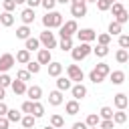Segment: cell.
<instances>
[{"label": "cell", "mask_w": 129, "mask_h": 129, "mask_svg": "<svg viewBox=\"0 0 129 129\" xmlns=\"http://www.w3.org/2000/svg\"><path fill=\"white\" fill-rule=\"evenodd\" d=\"M91 52H93L91 42H79L77 46H73L71 56H73V60H75V62H81V60H85V58H87Z\"/></svg>", "instance_id": "6da1fadb"}, {"label": "cell", "mask_w": 129, "mask_h": 129, "mask_svg": "<svg viewBox=\"0 0 129 129\" xmlns=\"http://www.w3.org/2000/svg\"><path fill=\"white\" fill-rule=\"evenodd\" d=\"M42 26L44 28H60L62 26V14L60 12H56V10H50V12H46L44 16H42Z\"/></svg>", "instance_id": "7a4b0ae2"}, {"label": "cell", "mask_w": 129, "mask_h": 129, "mask_svg": "<svg viewBox=\"0 0 129 129\" xmlns=\"http://www.w3.org/2000/svg\"><path fill=\"white\" fill-rule=\"evenodd\" d=\"M38 40H40V46H42V48H48V50H50V48H56V44H58V42H56L54 32H50L48 28H46L44 32H40Z\"/></svg>", "instance_id": "3957f363"}, {"label": "cell", "mask_w": 129, "mask_h": 129, "mask_svg": "<svg viewBox=\"0 0 129 129\" xmlns=\"http://www.w3.org/2000/svg\"><path fill=\"white\" fill-rule=\"evenodd\" d=\"M71 14L77 18L87 16V0H71Z\"/></svg>", "instance_id": "277c9868"}, {"label": "cell", "mask_w": 129, "mask_h": 129, "mask_svg": "<svg viewBox=\"0 0 129 129\" xmlns=\"http://www.w3.org/2000/svg\"><path fill=\"white\" fill-rule=\"evenodd\" d=\"M77 30H79V24H77V20L73 18V20L62 22V26L58 28V34H60V38H62V36H73V34H77Z\"/></svg>", "instance_id": "5b68a950"}, {"label": "cell", "mask_w": 129, "mask_h": 129, "mask_svg": "<svg viewBox=\"0 0 129 129\" xmlns=\"http://www.w3.org/2000/svg\"><path fill=\"white\" fill-rule=\"evenodd\" d=\"M67 77H69L73 83H83L85 73H83V69H81L79 64H69V67H67Z\"/></svg>", "instance_id": "8992f818"}, {"label": "cell", "mask_w": 129, "mask_h": 129, "mask_svg": "<svg viewBox=\"0 0 129 129\" xmlns=\"http://www.w3.org/2000/svg\"><path fill=\"white\" fill-rule=\"evenodd\" d=\"M16 64V58H14V54H10V52H4V54H0V73H8L12 67Z\"/></svg>", "instance_id": "52a82bcc"}, {"label": "cell", "mask_w": 129, "mask_h": 129, "mask_svg": "<svg viewBox=\"0 0 129 129\" xmlns=\"http://www.w3.org/2000/svg\"><path fill=\"white\" fill-rule=\"evenodd\" d=\"M77 38H79V42H93V40H97V32L93 28H81V30H77Z\"/></svg>", "instance_id": "ba28073f"}, {"label": "cell", "mask_w": 129, "mask_h": 129, "mask_svg": "<svg viewBox=\"0 0 129 129\" xmlns=\"http://www.w3.org/2000/svg\"><path fill=\"white\" fill-rule=\"evenodd\" d=\"M71 95H73V99L83 101V99L87 97V87H85L83 83H75V85L71 87Z\"/></svg>", "instance_id": "9c48e42d"}, {"label": "cell", "mask_w": 129, "mask_h": 129, "mask_svg": "<svg viewBox=\"0 0 129 129\" xmlns=\"http://www.w3.org/2000/svg\"><path fill=\"white\" fill-rule=\"evenodd\" d=\"M48 103H50L52 107H58V105H62V103H64V97H62V91H58V89H54V91H50V93H48Z\"/></svg>", "instance_id": "30bf717a"}, {"label": "cell", "mask_w": 129, "mask_h": 129, "mask_svg": "<svg viewBox=\"0 0 129 129\" xmlns=\"http://www.w3.org/2000/svg\"><path fill=\"white\" fill-rule=\"evenodd\" d=\"M113 105H115V109H127L129 97L125 93H117V95H113Z\"/></svg>", "instance_id": "8fae6325"}, {"label": "cell", "mask_w": 129, "mask_h": 129, "mask_svg": "<svg viewBox=\"0 0 129 129\" xmlns=\"http://www.w3.org/2000/svg\"><path fill=\"white\" fill-rule=\"evenodd\" d=\"M34 18H36L34 8H28V6H26V8L20 12V20H22V24H28V26H30V24L34 22Z\"/></svg>", "instance_id": "7c38bea8"}, {"label": "cell", "mask_w": 129, "mask_h": 129, "mask_svg": "<svg viewBox=\"0 0 129 129\" xmlns=\"http://www.w3.org/2000/svg\"><path fill=\"white\" fill-rule=\"evenodd\" d=\"M36 52H38V54H36V60H38L40 64H48V62L52 60V54H50L48 48H38Z\"/></svg>", "instance_id": "4fadbf2b"}, {"label": "cell", "mask_w": 129, "mask_h": 129, "mask_svg": "<svg viewBox=\"0 0 129 129\" xmlns=\"http://www.w3.org/2000/svg\"><path fill=\"white\" fill-rule=\"evenodd\" d=\"M46 67H48V77H54V79L60 77V73H62V64H60L58 60H50Z\"/></svg>", "instance_id": "5bb4252c"}, {"label": "cell", "mask_w": 129, "mask_h": 129, "mask_svg": "<svg viewBox=\"0 0 129 129\" xmlns=\"http://www.w3.org/2000/svg\"><path fill=\"white\" fill-rule=\"evenodd\" d=\"M26 95H28L30 101H40V97H42V89H40L38 85H30V87L26 89Z\"/></svg>", "instance_id": "9a60e30c"}, {"label": "cell", "mask_w": 129, "mask_h": 129, "mask_svg": "<svg viewBox=\"0 0 129 129\" xmlns=\"http://www.w3.org/2000/svg\"><path fill=\"white\" fill-rule=\"evenodd\" d=\"M71 87H73V81L69 79V77H56V89L58 91H71Z\"/></svg>", "instance_id": "2e32d148"}, {"label": "cell", "mask_w": 129, "mask_h": 129, "mask_svg": "<svg viewBox=\"0 0 129 129\" xmlns=\"http://www.w3.org/2000/svg\"><path fill=\"white\" fill-rule=\"evenodd\" d=\"M64 111H67V115H77V113L81 111V105H79V101H77V99H71V101H67V103H64Z\"/></svg>", "instance_id": "e0dca14e"}, {"label": "cell", "mask_w": 129, "mask_h": 129, "mask_svg": "<svg viewBox=\"0 0 129 129\" xmlns=\"http://www.w3.org/2000/svg\"><path fill=\"white\" fill-rule=\"evenodd\" d=\"M28 36H32V30H30V26H28V24H22V26H18V28H16V38L26 40Z\"/></svg>", "instance_id": "ac0fdd59"}, {"label": "cell", "mask_w": 129, "mask_h": 129, "mask_svg": "<svg viewBox=\"0 0 129 129\" xmlns=\"http://www.w3.org/2000/svg\"><path fill=\"white\" fill-rule=\"evenodd\" d=\"M24 48H26V50H30V52H34V50H38V48H40V40H38V38H34V36H28V38L24 40Z\"/></svg>", "instance_id": "d6986e66"}, {"label": "cell", "mask_w": 129, "mask_h": 129, "mask_svg": "<svg viewBox=\"0 0 129 129\" xmlns=\"http://www.w3.org/2000/svg\"><path fill=\"white\" fill-rule=\"evenodd\" d=\"M73 36H62L60 38V42H58V48L62 50V52H71L73 50Z\"/></svg>", "instance_id": "ffe728a7"}, {"label": "cell", "mask_w": 129, "mask_h": 129, "mask_svg": "<svg viewBox=\"0 0 129 129\" xmlns=\"http://www.w3.org/2000/svg\"><path fill=\"white\" fill-rule=\"evenodd\" d=\"M109 79H111L113 85H123L125 83V73L123 71H111L109 73Z\"/></svg>", "instance_id": "44dd1931"}, {"label": "cell", "mask_w": 129, "mask_h": 129, "mask_svg": "<svg viewBox=\"0 0 129 129\" xmlns=\"http://www.w3.org/2000/svg\"><path fill=\"white\" fill-rule=\"evenodd\" d=\"M10 87H12L14 95H26V89H28V87H26V83H24V81H18V79H16V81H12V85H10Z\"/></svg>", "instance_id": "7402d4cb"}, {"label": "cell", "mask_w": 129, "mask_h": 129, "mask_svg": "<svg viewBox=\"0 0 129 129\" xmlns=\"http://www.w3.org/2000/svg\"><path fill=\"white\" fill-rule=\"evenodd\" d=\"M14 20H16V18H14L12 12H6V10H4V12L0 14V24H2V26H12Z\"/></svg>", "instance_id": "603a6c76"}, {"label": "cell", "mask_w": 129, "mask_h": 129, "mask_svg": "<svg viewBox=\"0 0 129 129\" xmlns=\"http://www.w3.org/2000/svg\"><path fill=\"white\" fill-rule=\"evenodd\" d=\"M16 62H20V64H26L28 60H30V50H26V48H20L18 52H16Z\"/></svg>", "instance_id": "cb8c5ba5"}, {"label": "cell", "mask_w": 129, "mask_h": 129, "mask_svg": "<svg viewBox=\"0 0 129 129\" xmlns=\"http://www.w3.org/2000/svg\"><path fill=\"white\" fill-rule=\"evenodd\" d=\"M127 121V113H125V109H117L115 113H113V123L115 125H123Z\"/></svg>", "instance_id": "d4e9b609"}, {"label": "cell", "mask_w": 129, "mask_h": 129, "mask_svg": "<svg viewBox=\"0 0 129 129\" xmlns=\"http://www.w3.org/2000/svg\"><path fill=\"white\" fill-rule=\"evenodd\" d=\"M115 60H117L119 64H125V62L129 60V50H127V48H119V50L115 52Z\"/></svg>", "instance_id": "484cf974"}, {"label": "cell", "mask_w": 129, "mask_h": 129, "mask_svg": "<svg viewBox=\"0 0 129 129\" xmlns=\"http://www.w3.org/2000/svg\"><path fill=\"white\" fill-rule=\"evenodd\" d=\"M30 115H34L36 119H40L42 115H44V105L40 103V101H32V113Z\"/></svg>", "instance_id": "4316f807"}, {"label": "cell", "mask_w": 129, "mask_h": 129, "mask_svg": "<svg viewBox=\"0 0 129 129\" xmlns=\"http://www.w3.org/2000/svg\"><path fill=\"white\" fill-rule=\"evenodd\" d=\"M20 123H22L24 129H32V127L36 125V117H34V115H22Z\"/></svg>", "instance_id": "83f0119b"}, {"label": "cell", "mask_w": 129, "mask_h": 129, "mask_svg": "<svg viewBox=\"0 0 129 129\" xmlns=\"http://www.w3.org/2000/svg\"><path fill=\"white\" fill-rule=\"evenodd\" d=\"M40 69H42V64H40L38 60H28V62H26V71H28L30 75H38Z\"/></svg>", "instance_id": "f1b7e54d"}, {"label": "cell", "mask_w": 129, "mask_h": 129, "mask_svg": "<svg viewBox=\"0 0 129 129\" xmlns=\"http://www.w3.org/2000/svg\"><path fill=\"white\" fill-rule=\"evenodd\" d=\"M121 30H123V24H119V22H115V20H113V22L109 24V28H107V32H109L111 36H119Z\"/></svg>", "instance_id": "f546056e"}, {"label": "cell", "mask_w": 129, "mask_h": 129, "mask_svg": "<svg viewBox=\"0 0 129 129\" xmlns=\"http://www.w3.org/2000/svg\"><path fill=\"white\" fill-rule=\"evenodd\" d=\"M85 123H87L89 127H97V125L101 123V117H99V113H89V115H87V119H85Z\"/></svg>", "instance_id": "4dcf8cb0"}, {"label": "cell", "mask_w": 129, "mask_h": 129, "mask_svg": "<svg viewBox=\"0 0 129 129\" xmlns=\"http://www.w3.org/2000/svg\"><path fill=\"white\" fill-rule=\"evenodd\" d=\"M6 117H8V121H10V123H18V121L22 119V113H20V111H16V109H8Z\"/></svg>", "instance_id": "1f68e13d"}, {"label": "cell", "mask_w": 129, "mask_h": 129, "mask_svg": "<svg viewBox=\"0 0 129 129\" xmlns=\"http://www.w3.org/2000/svg\"><path fill=\"white\" fill-rule=\"evenodd\" d=\"M93 52H95L99 58H105V56L109 54V46H105V44H97V46L93 48Z\"/></svg>", "instance_id": "d6a6232c"}, {"label": "cell", "mask_w": 129, "mask_h": 129, "mask_svg": "<svg viewBox=\"0 0 129 129\" xmlns=\"http://www.w3.org/2000/svg\"><path fill=\"white\" fill-rule=\"evenodd\" d=\"M89 81H91V83H95V85H99V83H103V81H105V77H103L101 73H97V71L93 69V71L89 73Z\"/></svg>", "instance_id": "836d02e7"}, {"label": "cell", "mask_w": 129, "mask_h": 129, "mask_svg": "<svg viewBox=\"0 0 129 129\" xmlns=\"http://www.w3.org/2000/svg\"><path fill=\"white\" fill-rule=\"evenodd\" d=\"M50 125H52V127H56V129H58V127H64V117L54 113V115L50 117Z\"/></svg>", "instance_id": "e575fe53"}, {"label": "cell", "mask_w": 129, "mask_h": 129, "mask_svg": "<svg viewBox=\"0 0 129 129\" xmlns=\"http://www.w3.org/2000/svg\"><path fill=\"white\" fill-rule=\"evenodd\" d=\"M111 34L109 32H103V34H97V44H105V46H109V42H111Z\"/></svg>", "instance_id": "d590c367"}, {"label": "cell", "mask_w": 129, "mask_h": 129, "mask_svg": "<svg viewBox=\"0 0 129 129\" xmlns=\"http://www.w3.org/2000/svg\"><path fill=\"white\" fill-rule=\"evenodd\" d=\"M10 85H12V77H10L8 73H0V87L8 89Z\"/></svg>", "instance_id": "8d00e7d4"}, {"label": "cell", "mask_w": 129, "mask_h": 129, "mask_svg": "<svg viewBox=\"0 0 129 129\" xmlns=\"http://www.w3.org/2000/svg\"><path fill=\"white\" fill-rule=\"evenodd\" d=\"M95 71H97V73H101L103 77H109V73H111V69H109V64H107V62H99V64L95 67Z\"/></svg>", "instance_id": "74e56055"}, {"label": "cell", "mask_w": 129, "mask_h": 129, "mask_svg": "<svg viewBox=\"0 0 129 129\" xmlns=\"http://www.w3.org/2000/svg\"><path fill=\"white\" fill-rule=\"evenodd\" d=\"M99 117L101 119H113V109L111 107H101V111H99Z\"/></svg>", "instance_id": "f35d334b"}, {"label": "cell", "mask_w": 129, "mask_h": 129, "mask_svg": "<svg viewBox=\"0 0 129 129\" xmlns=\"http://www.w3.org/2000/svg\"><path fill=\"white\" fill-rule=\"evenodd\" d=\"M113 2H115V0H97V8H99L101 12H107Z\"/></svg>", "instance_id": "ab89813d"}, {"label": "cell", "mask_w": 129, "mask_h": 129, "mask_svg": "<svg viewBox=\"0 0 129 129\" xmlns=\"http://www.w3.org/2000/svg\"><path fill=\"white\" fill-rule=\"evenodd\" d=\"M16 79H18V81H24V83H28V81L32 79V75H30L26 69H22V71H18V73H16Z\"/></svg>", "instance_id": "60d3db41"}, {"label": "cell", "mask_w": 129, "mask_h": 129, "mask_svg": "<svg viewBox=\"0 0 129 129\" xmlns=\"http://www.w3.org/2000/svg\"><path fill=\"white\" fill-rule=\"evenodd\" d=\"M109 10H111V12H113V16H117V14H121V12H123V10H125V6H123V4H121V2H113V4H111V8H109Z\"/></svg>", "instance_id": "b9f144b4"}, {"label": "cell", "mask_w": 129, "mask_h": 129, "mask_svg": "<svg viewBox=\"0 0 129 129\" xmlns=\"http://www.w3.org/2000/svg\"><path fill=\"white\" fill-rule=\"evenodd\" d=\"M40 6H42L46 12H50V10H54V6H56V0H40Z\"/></svg>", "instance_id": "7bdbcfd3"}, {"label": "cell", "mask_w": 129, "mask_h": 129, "mask_svg": "<svg viewBox=\"0 0 129 129\" xmlns=\"http://www.w3.org/2000/svg\"><path fill=\"white\" fill-rule=\"evenodd\" d=\"M115 22H119V24L129 22V12H127V10H123L121 14H117V16H115Z\"/></svg>", "instance_id": "ee69618b"}, {"label": "cell", "mask_w": 129, "mask_h": 129, "mask_svg": "<svg viewBox=\"0 0 129 129\" xmlns=\"http://www.w3.org/2000/svg\"><path fill=\"white\" fill-rule=\"evenodd\" d=\"M20 111H22L24 115H30V113H32V101H30V99H28V101H24V103H22V107H20Z\"/></svg>", "instance_id": "f6af8a7d"}, {"label": "cell", "mask_w": 129, "mask_h": 129, "mask_svg": "<svg viewBox=\"0 0 129 129\" xmlns=\"http://www.w3.org/2000/svg\"><path fill=\"white\" fill-rule=\"evenodd\" d=\"M2 8H4L6 12H12V10L16 8V2H14V0H2Z\"/></svg>", "instance_id": "bcb514c9"}, {"label": "cell", "mask_w": 129, "mask_h": 129, "mask_svg": "<svg viewBox=\"0 0 129 129\" xmlns=\"http://www.w3.org/2000/svg\"><path fill=\"white\" fill-rule=\"evenodd\" d=\"M99 127H101V129H113V127H115V123H113V119H101Z\"/></svg>", "instance_id": "7dc6e473"}, {"label": "cell", "mask_w": 129, "mask_h": 129, "mask_svg": "<svg viewBox=\"0 0 129 129\" xmlns=\"http://www.w3.org/2000/svg\"><path fill=\"white\" fill-rule=\"evenodd\" d=\"M119 46L129 48V34H119Z\"/></svg>", "instance_id": "c3c4849f"}, {"label": "cell", "mask_w": 129, "mask_h": 129, "mask_svg": "<svg viewBox=\"0 0 129 129\" xmlns=\"http://www.w3.org/2000/svg\"><path fill=\"white\" fill-rule=\"evenodd\" d=\"M8 127H10V121H8L6 115H2L0 117V129H8Z\"/></svg>", "instance_id": "681fc988"}, {"label": "cell", "mask_w": 129, "mask_h": 129, "mask_svg": "<svg viewBox=\"0 0 129 129\" xmlns=\"http://www.w3.org/2000/svg\"><path fill=\"white\" fill-rule=\"evenodd\" d=\"M73 129H89V125L85 121H77V123H73Z\"/></svg>", "instance_id": "f907efd6"}, {"label": "cell", "mask_w": 129, "mask_h": 129, "mask_svg": "<svg viewBox=\"0 0 129 129\" xmlns=\"http://www.w3.org/2000/svg\"><path fill=\"white\" fill-rule=\"evenodd\" d=\"M6 113H8V105H6L4 101H0V117H2V115H6Z\"/></svg>", "instance_id": "816d5d0a"}, {"label": "cell", "mask_w": 129, "mask_h": 129, "mask_svg": "<svg viewBox=\"0 0 129 129\" xmlns=\"http://www.w3.org/2000/svg\"><path fill=\"white\" fill-rule=\"evenodd\" d=\"M26 4H28V8H36V6H40V0H26Z\"/></svg>", "instance_id": "f5cc1de1"}, {"label": "cell", "mask_w": 129, "mask_h": 129, "mask_svg": "<svg viewBox=\"0 0 129 129\" xmlns=\"http://www.w3.org/2000/svg\"><path fill=\"white\" fill-rule=\"evenodd\" d=\"M4 97H6V89L0 87V101H4Z\"/></svg>", "instance_id": "db71d44e"}, {"label": "cell", "mask_w": 129, "mask_h": 129, "mask_svg": "<svg viewBox=\"0 0 129 129\" xmlns=\"http://www.w3.org/2000/svg\"><path fill=\"white\" fill-rule=\"evenodd\" d=\"M56 4H71V0H56Z\"/></svg>", "instance_id": "11a10c76"}, {"label": "cell", "mask_w": 129, "mask_h": 129, "mask_svg": "<svg viewBox=\"0 0 129 129\" xmlns=\"http://www.w3.org/2000/svg\"><path fill=\"white\" fill-rule=\"evenodd\" d=\"M14 2H16V6H18V4H24L26 0H14Z\"/></svg>", "instance_id": "9f6ffc18"}, {"label": "cell", "mask_w": 129, "mask_h": 129, "mask_svg": "<svg viewBox=\"0 0 129 129\" xmlns=\"http://www.w3.org/2000/svg\"><path fill=\"white\" fill-rule=\"evenodd\" d=\"M44 129H56V127H52V125H46V127H44Z\"/></svg>", "instance_id": "6f0895ef"}, {"label": "cell", "mask_w": 129, "mask_h": 129, "mask_svg": "<svg viewBox=\"0 0 129 129\" xmlns=\"http://www.w3.org/2000/svg\"><path fill=\"white\" fill-rule=\"evenodd\" d=\"M89 129H101V127H99V125H97V127H89Z\"/></svg>", "instance_id": "680465c9"}, {"label": "cell", "mask_w": 129, "mask_h": 129, "mask_svg": "<svg viewBox=\"0 0 129 129\" xmlns=\"http://www.w3.org/2000/svg\"><path fill=\"white\" fill-rule=\"evenodd\" d=\"M87 2H95V4H97V0H87Z\"/></svg>", "instance_id": "91938a15"}, {"label": "cell", "mask_w": 129, "mask_h": 129, "mask_svg": "<svg viewBox=\"0 0 129 129\" xmlns=\"http://www.w3.org/2000/svg\"><path fill=\"white\" fill-rule=\"evenodd\" d=\"M58 129H64V127H58Z\"/></svg>", "instance_id": "94428289"}, {"label": "cell", "mask_w": 129, "mask_h": 129, "mask_svg": "<svg viewBox=\"0 0 129 129\" xmlns=\"http://www.w3.org/2000/svg\"><path fill=\"white\" fill-rule=\"evenodd\" d=\"M127 97H129V93H127Z\"/></svg>", "instance_id": "6125c7cd"}, {"label": "cell", "mask_w": 129, "mask_h": 129, "mask_svg": "<svg viewBox=\"0 0 129 129\" xmlns=\"http://www.w3.org/2000/svg\"><path fill=\"white\" fill-rule=\"evenodd\" d=\"M0 2H2V0H0Z\"/></svg>", "instance_id": "be15d7a7"}, {"label": "cell", "mask_w": 129, "mask_h": 129, "mask_svg": "<svg viewBox=\"0 0 129 129\" xmlns=\"http://www.w3.org/2000/svg\"><path fill=\"white\" fill-rule=\"evenodd\" d=\"M127 107H129V105H127Z\"/></svg>", "instance_id": "e7e4bbea"}, {"label": "cell", "mask_w": 129, "mask_h": 129, "mask_svg": "<svg viewBox=\"0 0 129 129\" xmlns=\"http://www.w3.org/2000/svg\"><path fill=\"white\" fill-rule=\"evenodd\" d=\"M0 26H2V24H0Z\"/></svg>", "instance_id": "03108f58"}]
</instances>
